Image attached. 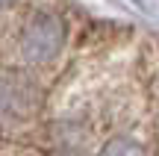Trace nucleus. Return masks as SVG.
I'll list each match as a JSON object with an SVG mask.
<instances>
[{"label": "nucleus", "mask_w": 159, "mask_h": 156, "mask_svg": "<svg viewBox=\"0 0 159 156\" xmlns=\"http://www.w3.org/2000/svg\"><path fill=\"white\" fill-rule=\"evenodd\" d=\"M65 21L53 12H39L33 21L27 24L21 38V50L30 62H50L65 44Z\"/></svg>", "instance_id": "f257e3e1"}, {"label": "nucleus", "mask_w": 159, "mask_h": 156, "mask_svg": "<svg viewBox=\"0 0 159 156\" xmlns=\"http://www.w3.org/2000/svg\"><path fill=\"white\" fill-rule=\"evenodd\" d=\"M100 156H144V147L139 141L127 139V136H115V139H109L103 145Z\"/></svg>", "instance_id": "f03ea898"}, {"label": "nucleus", "mask_w": 159, "mask_h": 156, "mask_svg": "<svg viewBox=\"0 0 159 156\" xmlns=\"http://www.w3.org/2000/svg\"><path fill=\"white\" fill-rule=\"evenodd\" d=\"M15 0H0V9H6V6H12Z\"/></svg>", "instance_id": "7ed1b4c3"}, {"label": "nucleus", "mask_w": 159, "mask_h": 156, "mask_svg": "<svg viewBox=\"0 0 159 156\" xmlns=\"http://www.w3.org/2000/svg\"><path fill=\"white\" fill-rule=\"evenodd\" d=\"M24 156H44V153H35V150H30V153H24Z\"/></svg>", "instance_id": "20e7f679"}]
</instances>
